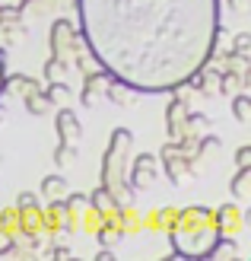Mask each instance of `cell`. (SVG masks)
<instances>
[{"label": "cell", "instance_id": "cell-1", "mask_svg": "<svg viewBox=\"0 0 251 261\" xmlns=\"http://www.w3.org/2000/svg\"><path fill=\"white\" fill-rule=\"evenodd\" d=\"M86 48L134 93H172L210 64L222 0H76Z\"/></svg>", "mask_w": 251, "mask_h": 261}, {"label": "cell", "instance_id": "cell-2", "mask_svg": "<svg viewBox=\"0 0 251 261\" xmlns=\"http://www.w3.org/2000/svg\"><path fill=\"white\" fill-rule=\"evenodd\" d=\"M169 242H172V255L178 258H210L213 245L219 239V229L213 223V207L207 204H191L178 211L175 223L169 226Z\"/></svg>", "mask_w": 251, "mask_h": 261}, {"label": "cell", "instance_id": "cell-3", "mask_svg": "<svg viewBox=\"0 0 251 261\" xmlns=\"http://www.w3.org/2000/svg\"><path fill=\"white\" fill-rule=\"evenodd\" d=\"M130 150H134V130L130 127H115L111 140L105 147L102 166H99V185H105L118 204H134V188L127 185V163H130Z\"/></svg>", "mask_w": 251, "mask_h": 261}, {"label": "cell", "instance_id": "cell-4", "mask_svg": "<svg viewBox=\"0 0 251 261\" xmlns=\"http://www.w3.org/2000/svg\"><path fill=\"white\" fill-rule=\"evenodd\" d=\"M156 156H159V172H165V178H169L172 188H178L181 181L191 175V156H184L178 150L175 140H165L162 150L156 153Z\"/></svg>", "mask_w": 251, "mask_h": 261}, {"label": "cell", "instance_id": "cell-5", "mask_svg": "<svg viewBox=\"0 0 251 261\" xmlns=\"http://www.w3.org/2000/svg\"><path fill=\"white\" fill-rule=\"evenodd\" d=\"M156 175H159V156L156 153H140L127 163V185L134 191H147Z\"/></svg>", "mask_w": 251, "mask_h": 261}, {"label": "cell", "instance_id": "cell-6", "mask_svg": "<svg viewBox=\"0 0 251 261\" xmlns=\"http://www.w3.org/2000/svg\"><path fill=\"white\" fill-rule=\"evenodd\" d=\"M73 35H76V22L67 16H58L51 22V32H48V55L70 58L73 55Z\"/></svg>", "mask_w": 251, "mask_h": 261}, {"label": "cell", "instance_id": "cell-7", "mask_svg": "<svg viewBox=\"0 0 251 261\" xmlns=\"http://www.w3.org/2000/svg\"><path fill=\"white\" fill-rule=\"evenodd\" d=\"M111 83V73L99 67V70H92L83 76V89H80V102L86 109H96L99 106V99H105V86Z\"/></svg>", "mask_w": 251, "mask_h": 261}, {"label": "cell", "instance_id": "cell-8", "mask_svg": "<svg viewBox=\"0 0 251 261\" xmlns=\"http://www.w3.org/2000/svg\"><path fill=\"white\" fill-rule=\"evenodd\" d=\"M213 223L219 229V236H239L245 226V211L239 204H222L213 211Z\"/></svg>", "mask_w": 251, "mask_h": 261}, {"label": "cell", "instance_id": "cell-9", "mask_svg": "<svg viewBox=\"0 0 251 261\" xmlns=\"http://www.w3.org/2000/svg\"><path fill=\"white\" fill-rule=\"evenodd\" d=\"M188 109L191 106H184L175 96H172V102L165 106V134H169V140H178V137L188 134Z\"/></svg>", "mask_w": 251, "mask_h": 261}, {"label": "cell", "instance_id": "cell-10", "mask_svg": "<svg viewBox=\"0 0 251 261\" xmlns=\"http://www.w3.org/2000/svg\"><path fill=\"white\" fill-rule=\"evenodd\" d=\"M45 83L35 80L29 73H4V86H0V96H13V99H25L29 93L42 89Z\"/></svg>", "mask_w": 251, "mask_h": 261}, {"label": "cell", "instance_id": "cell-11", "mask_svg": "<svg viewBox=\"0 0 251 261\" xmlns=\"http://www.w3.org/2000/svg\"><path fill=\"white\" fill-rule=\"evenodd\" d=\"M54 130L64 143H80V137H83L80 118L73 115V109H64V106H58V112H54Z\"/></svg>", "mask_w": 251, "mask_h": 261}, {"label": "cell", "instance_id": "cell-12", "mask_svg": "<svg viewBox=\"0 0 251 261\" xmlns=\"http://www.w3.org/2000/svg\"><path fill=\"white\" fill-rule=\"evenodd\" d=\"M42 226L45 232H64V226H67V204H64V198L48 201V207H42Z\"/></svg>", "mask_w": 251, "mask_h": 261}, {"label": "cell", "instance_id": "cell-13", "mask_svg": "<svg viewBox=\"0 0 251 261\" xmlns=\"http://www.w3.org/2000/svg\"><path fill=\"white\" fill-rule=\"evenodd\" d=\"M25 32H29L25 19H4V16H0V51L16 48L25 38Z\"/></svg>", "mask_w": 251, "mask_h": 261}, {"label": "cell", "instance_id": "cell-14", "mask_svg": "<svg viewBox=\"0 0 251 261\" xmlns=\"http://www.w3.org/2000/svg\"><path fill=\"white\" fill-rule=\"evenodd\" d=\"M175 217H178L175 207H159L150 217H140V226H147L150 232H169V226L175 223Z\"/></svg>", "mask_w": 251, "mask_h": 261}, {"label": "cell", "instance_id": "cell-15", "mask_svg": "<svg viewBox=\"0 0 251 261\" xmlns=\"http://www.w3.org/2000/svg\"><path fill=\"white\" fill-rule=\"evenodd\" d=\"M64 194H67V178H64L61 172L42 178V188H38V198L42 201H58V198H64Z\"/></svg>", "mask_w": 251, "mask_h": 261}, {"label": "cell", "instance_id": "cell-16", "mask_svg": "<svg viewBox=\"0 0 251 261\" xmlns=\"http://www.w3.org/2000/svg\"><path fill=\"white\" fill-rule=\"evenodd\" d=\"M229 191L235 201H248L251 198V166H239L235 169V175L229 181Z\"/></svg>", "mask_w": 251, "mask_h": 261}, {"label": "cell", "instance_id": "cell-17", "mask_svg": "<svg viewBox=\"0 0 251 261\" xmlns=\"http://www.w3.org/2000/svg\"><path fill=\"white\" fill-rule=\"evenodd\" d=\"M245 86V76L242 73H235V70H219V83H216V96H235V93H242Z\"/></svg>", "mask_w": 251, "mask_h": 261}, {"label": "cell", "instance_id": "cell-18", "mask_svg": "<svg viewBox=\"0 0 251 261\" xmlns=\"http://www.w3.org/2000/svg\"><path fill=\"white\" fill-rule=\"evenodd\" d=\"M42 93L48 96V102H51V106H67V102L73 99V89L67 86V83H64V80H48L45 86H42Z\"/></svg>", "mask_w": 251, "mask_h": 261}, {"label": "cell", "instance_id": "cell-19", "mask_svg": "<svg viewBox=\"0 0 251 261\" xmlns=\"http://www.w3.org/2000/svg\"><path fill=\"white\" fill-rule=\"evenodd\" d=\"M89 207H92V211H99V214H105V217H111L115 207H118V201H115V194L105 188V185H96V191L89 194Z\"/></svg>", "mask_w": 251, "mask_h": 261}, {"label": "cell", "instance_id": "cell-20", "mask_svg": "<svg viewBox=\"0 0 251 261\" xmlns=\"http://www.w3.org/2000/svg\"><path fill=\"white\" fill-rule=\"evenodd\" d=\"M219 70H235V73H245V70H251V55H239V51H226V55H222V61L216 58L213 61Z\"/></svg>", "mask_w": 251, "mask_h": 261}, {"label": "cell", "instance_id": "cell-21", "mask_svg": "<svg viewBox=\"0 0 251 261\" xmlns=\"http://www.w3.org/2000/svg\"><path fill=\"white\" fill-rule=\"evenodd\" d=\"M22 106H25V112H29V115H35V118H45V115H48L51 109H54V106L48 102V96L42 93V89H35V93H29V96L22 99Z\"/></svg>", "mask_w": 251, "mask_h": 261}, {"label": "cell", "instance_id": "cell-22", "mask_svg": "<svg viewBox=\"0 0 251 261\" xmlns=\"http://www.w3.org/2000/svg\"><path fill=\"white\" fill-rule=\"evenodd\" d=\"M73 67H70V58H58V55H51L48 61H45V67H42V73H45V80H64Z\"/></svg>", "mask_w": 251, "mask_h": 261}, {"label": "cell", "instance_id": "cell-23", "mask_svg": "<svg viewBox=\"0 0 251 261\" xmlns=\"http://www.w3.org/2000/svg\"><path fill=\"white\" fill-rule=\"evenodd\" d=\"M232 99V115H235V121L239 124H248L251 121V96H248V89H242V93H235L229 96Z\"/></svg>", "mask_w": 251, "mask_h": 261}, {"label": "cell", "instance_id": "cell-24", "mask_svg": "<svg viewBox=\"0 0 251 261\" xmlns=\"http://www.w3.org/2000/svg\"><path fill=\"white\" fill-rule=\"evenodd\" d=\"M130 96H134V89H130V86H124V83H118V80H111L108 86H105V99H108V102H115V106H127V102H130Z\"/></svg>", "mask_w": 251, "mask_h": 261}, {"label": "cell", "instance_id": "cell-25", "mask_svg": "<svg viewBox=\"0 0 251 261\" xmlns=\"http://www.w3.org/2000/svg\"><path fill=\"white\" fill-rule=\"evenodd\" d=\"M210 124H213V121H210V115L191 112V109H188V134H197V137H201V134H207V130H210Z\"/></svg>", "mask_w": 251, "mask_h": 261}, {"label": "cell", "instance_id": "cell-26", "mask_svg": "<svg viewBox=\"0 0 251 261\" xmlns=\"http://www.w3.org/2000/svg\"><path fill=\"white\" fill-rule=\"evenodd\" d=\"M76 160V143H58V147H54V166L58 169H64V166H70Z\"/></svg>", "mask_w": 251, "mask_h": 261}, {"label": "cell", "instance_id": "cell-27", "mask_svg": "<svg viewBox=\"0 0 251 261\" xmlns=\"http://www.w3.org/2000/svg\"><path fill=\"white\" fill-rule=\"evenodd\" d=\"M232 51H239V55H251V35H248V32H235Z\"/></svg>", "mask_w": 251, "mask_h": 261}, {"label": "cell", "instance_id": "cell-28", "mask_svg": "<svg viewBox=\"0 0 251 261\" xmlns=\"http://www.w3.org/2000/svg\"><path fill=\"white\" fill-rule=\"evenodd\" d=\"M16 207H42V198L35 191H19L16 194Z\"/></svg>", "mask_w": 251, "mask_h": 261}, {"label": "cell", "instance_id": "cell-29", "mask_svg": "<svg viewBox=\"0 0 251 261\" xmlns=\"http://www.w3.org/2000/svg\"><path fill=\"white\" fill-rule=\"evenodd\" d=\"M239 166H251V147H239L235 150V169Z\"/></svg>", "mask_w": 251, "mask_h": 261}, {"label": "cell", "instance_id": "cell-30", "mask_svg": "<svg viewBox=\"0 0 251 261\" xmlns=\"http://www.w3.org/2000/svg\"><path fill=\"white\" fill-rule=\"evenodd\" d=\"M226 7H229L232 13H245V10H248V0H226Z\"/></svg>", "mask_w": 251, "mask_h": 261}, {"label": "cell", "instance_id": "cell-31", "mask_svg": "<svg viewBox=\"0 0 251 261\" xmlns=\"http://www.w3.org/2000/svg\"><path fill=\"white\" fill-rule=\"evenodd\" d=\"M48 255H51V258H70L73 252H70V249H64V245H54V249H51Z\"/></svg>", "mask_w": 251, "mask_h": 261}, {"label": "cell", "instance_id": "cell-32", "mask_svg": "<svg viewBox=\"0 0 251 261\" xmlns=\"http://www.w3.org/2000/svg\"><path fill=\"white\" fill-rule=\"evenodd\" d=\"M111 258H115V252L108 249V245H102V249L96 252V261H111Z\"/></svg>", "mask_w": 251, "mask_h": 261}, {"label": "cell", "instance_id": "cell-33", "mask_svg": "<svg viewBox=\"0 0 251 261\" xmlns=\"http://www.w3.org/2000/svg\"><path fill=\"white\" fill-rule=\"evenodd\" d=\"M4 73H7V61H4V51H0V86H4ZM4 99V96H0Z\"/></svg>", "mask_w": 251, "mask_h": 261}]
</instances>
